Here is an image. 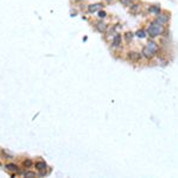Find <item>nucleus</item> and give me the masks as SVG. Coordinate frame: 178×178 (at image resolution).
Wrapping results in <instances>:
<instances>
[{
	"label": "nucleus",
	"instance_id": "nucleus-1",
	"mask_svg": "<svg viewBox=\"0 0 178 178\" xmlns=\"http://www.w3.org/2000/svg\"><path fill=\"white\" fill-rule=\"evenodd\" d=\"M163 33H164V25L160 24L159 22L157 20V19H156V20H153L150 25H148L147 35L150 36V37L154 38V37L160 36V35H163Z\"/></svg>",
	"mask_w": 178,
	"mask_h": 178
},
{
	"label": "nucleus",
	"instance_id": "nucleus-2",
	"mask_svg": "<svg viewBox=\"0 0 178 178\" xmlns=\"http://www.w3.org/2000/svg\"><path fill=\"white\" fill-rule=\"evenodd\" d=\"M141 56H143V54H140V52L130 51L127 54V59H128V61H131V62H139Z\"/></svg>",
	"mask_w": 178,
	"mask_h": 178
},
{
	"label": "nucleus",
	"instance_id": "nucleus-3",
	"mask_svg": "<svg viewBox=\"0 0 178 178\" xmlns=\"http://www.w3.org/2000/svg\"><path fill=\"white\" fill-rule=\"evenodd\" d=\"M121 42H122L121 35L115 33V35L113 36V39H112V46H113V48H119V46H121Z\"/></svg>",
	"mask_w": 178,
	"mask_h": 178
},
{
	"label": "nucleus",
	"instance_id": "nucleus-4",
	"mask_svg": "<svg viewBox=\"0 0 178 178\" xmlns=\"http://www.w3.org/2000/svg\"><path fill=\"white\" fill-rule=\"evenodd\" d=\"M95 27H96V30L100 33H105V32H107V30H108V25L105 22H102V20L97 22L96 25H95Z\"/></svg>",
	"mask_w": 178,
	"mask_h": 178
},
{
	"label": "nucleus",
	"instance_id": "nucleus-5",
	"mask_svg": "<svg viewBox=\"0 0 178 178\" xmlns=\"http://www.w3.org/2000/svg\"><path fill=\"white\" fill-rule=\"evenodd\" d=\"M157 20L159 22L160 24L165 25V24L169 23V20H170V16L167 14V13H159V14H158V17H157Z\"/></svg>",
	"mask_w": 178,
	"mask_h": 178
},
{
	"label": "nucleus",
	"instance_id": "nucleus-6",
	"mask_svg": "<svg viewBox=\"0 0 178 178\" xmlns=\"http://www.w3.org/2000/svg\"><path fill=\"white\" fill-rule=\"evenodd\" d=\"M103 7V5L101 3H97V4H92V5H89L88 6V11L90 12V13H94V12H97V11H100V10Z\"/></svg>",
	"mask_w": 178,
	"mask_h": 178
},
{
	"label": "nucleus",
	"instance_id": "nucleus-7",
	"mask_svg": "<svg viewBox=\"0 0 178 178\" xmlns=\"http://www.w3.org/2000/svg\"><path fill=\"white\" fill-rule=\"evenodd\" d=\"M141 54H143V56H144L145 58H147V59H152L153 56H154V54H153V52H152L147 46H144V48H143Z\"/></svg>",
	"mask_w": 178,
	"mask_h": 178
},
{
	"label": "nucleus",
	"instance_id": "nucleus-8",
	"mask_svg": "<svg viewBox=\"0 0 178 178\" xmlns=\"http://www.w3.org/2000/svg\"><path fill=\"white\" fill-rule=\"evenodd\" d=\"M146 46H147L148 49H150V50H151L154 55L158 52V45H157V43H154V42H148Z\"/></svg>",
	"mask_w": 178,
	"mask_h": 178
},
{
	"label": "nucleus",
	"instance_id": "nucleus-9",
	"mask_svg": "<svg viewBox=\"0 0 178 178\" xmlns=\"http://www.w3.org/2000/svg\"><path fill=\"white\" fill-rule=\"evenodd\" d=\"M148 11H150L151 13H153V14H156V16H158L160 13V6H158V5L151 6L150 8H148Z\"/></svg>",
	"mask_w": 178,
	"mask_h": 178
},
{
	"label": "nucleus",
	"instance_id": "nucleus-10",
	"mask_svg": "<svg viewBox=\"0 0 178 178\" xmlns=\"http://www.w3.org/2000/svg\"><path fill=\"white\" fill-rule=\"evenodd\" d=\"M36 169H37L38 171H44V170L46 169L45 162H37V163H36Z\"/></svg>",
	"mask_w": 178,
	"mask_h": 178
},
{
	"label": "nucleus",
	"instance_id": "nucleus-11",
	"mask_svg": "<svg viewBox=\"0 0 178 178\" xmlns=\"http://www.w3.org/2000/svg\"><path fill=\"white\" fill-rule=\"evenodd\" d=\"M119 3L125 7H131L133 5V0H119Z\"/></svg>",
	"mask_w": 178,
	"mask_h": 178
},
{
	"label": "nucleus",
	"instance_id": "nucleus-12",
	"mask_svg": "<svg viewBox=\"0 0 178 178\" xmlns=\"http://www.w3.org/2000/svg\"><path fill=\"white\" fill-rule=\"evenodd\" d=\"M6 169L11 172H18V166L14 165V164H7L6 165Z\"/></svg>",
	"mask_w": 178,
	"mask_h": 178
},
{
	"label": "nucleus",
	"instance_id": "nucleus-13",
	"mask_svg": "<svg viewBox=\"0 0 178 178\" xmlns=\"http://www.w3.org/2000/svg\"><path fill=\"white\" fill-rule=\"evenodd\" d=\"M133 37H134V33H133V32H127V33L125 35V39H126V42H127V43L132 42Z\"/></svg>",
	"mask_w": 178,
	"mask_h": 178
},
{
	"label": "nucleus",
	"instance_id": "nucleus-14",
	"mask_svg": "<svg viewBox=\"0 0 178 178\" xmlns=\"http://www.w3.org/2000/svg\"><path fill=\"white\" fill-rule=\"evenodd\" d=\"M140 10V5L139 4H134L131 6V13H137Z\"/></svg>",
	"mask_w": 178,
	"mask_h": 178
},
{
	"label": "nucleus",
	"instance_id": "nucleus-15",
	"mask_svg": "<svg viewBox=\"0 0 178 178\" xmlns=\"http://www.w3.org/2000/svg\"><path fill=\"white\" fill-rule=\"evenodd\" d=\"M0 153H1V156L4 157V159H12V156L10 154V153H7V152H5L4 150H0Z\"/></svg>",
	"mask_w": 178,
	"mask_h": 178
},
{
	"label": "nucleus",
	"instance_id": "nucleus-16",
	"mask_svg": "<svg viewBox=\"0 0 178 178\" xmlns=\"http://www.w3.org/2000/svg\"><path fill=\"white\" fill-rule=\"evenodd\" d=\"M135 36L137 37H139V38H145L146 37V32L144 31V30H139V31H137V33H135Z\"/></svg>",
	"mask_w": 178,
	"mask_h": 178
},
{
	"label": "nucleus",
	"instance_id": "nucleus-17",
	"mask_svg": "<svg viewBox=\"0 0 178 178\" xmlns=\"http://www.w3.org/2000/svg\"><path fill=\"white\" fill-rule=\"evenodd\" d=\"M23 164H24V166H25V167H31L33 163H32V160H31V159H29V158H27V159H25V160H24V163H23Z\"/></svg>",
	"mask_w": 178,
	"mask_h": 178
},
{
	"label": "nucleus",
	"instance_id": "nucleus-18",
	"mask_svg": "<svg viewBox=\"0 0 178 178\" xmlns=\"http://www.w3.org/2000/svg\"><path fill=\"white\" fill-rule=\"evenodd\" d=\"M24 177H37V175L35 173V172H31V171H26V172H24Z\"/></svg>",
	"mask_w": 178,
	"mask_h": 178
},
{
	"label": "nucleus",
	"instance_id": "nucleus-19",
	"mask_svg": "<svg viewBox=\"0 0 178 178\" xmlns=\"http://www.w3.org/2000/svg\"><path fill=\"white\" fill-rule=\"evenodd\" d=\"M107 17V13L105 12V11H101V10H100V11H99V18H100V19H103V18H106Z\"/></svg>",
	"mask_w": 178,
	"mask_h": 178
},
{
	"label": "nucleus",
	"instance_id": "nucleus-20",
	"mask_svg": "<svg viewBox=\"0 0 178 178\" xmlns=\"http://www.w3.org/2000/svg\"><path fill=\"white\" fill-rule=\"evenodd\" d=\"M106 1H107L108 4H109V3H113V1H114V0H106Z\"/></svg>",
	"mask_w": 178,
	"mask_h": 178
},
{
	"label": "nucleus",
	"instance_id": "nucleus-21",
	"mask_svg": "<svg viewBox=\"0 0 178 178\" xmlns=\"http://www.w3.org/2000/svg\"><path fill=\"white\" fill-rule=\"evenodd\" d=\"M74 1H76V3H81V1H83V0H74Z\"/></svg>",
	"mask_w": 178,
	"mask_h": 178
}]
</instances>
